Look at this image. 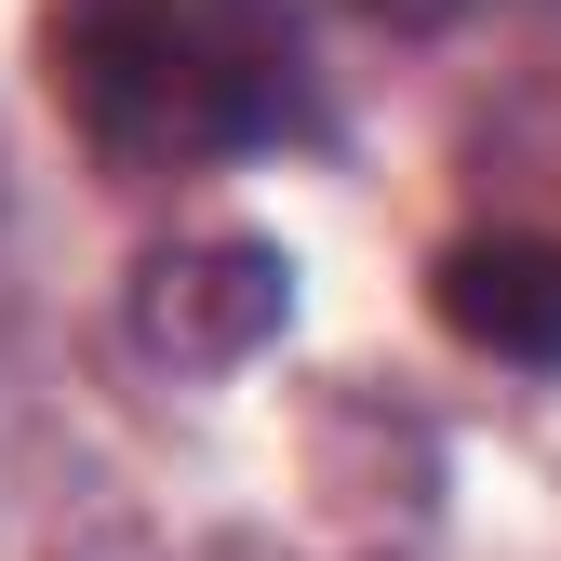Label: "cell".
I'll use <instances>...</instances> for the list:
<instances>
[{"label": "cell", "instance_id": "3", "mask_svg": "<svg viewBox=\"0 0 561 561\" xmlns=\"http://www.w3.org/2000/svg\"><path fill=\"white\" fill-rule=\"evenodd\" d=\"M442 321L495 362H561V241H468L442 254Z\"/></svg>", "mask_w": 561, "mask_h": 561}, {"label": "cell", "instance_id": "1", "mask_svg": "<svg viewBox=\"0 0 561 561\" xmlns=\"http://www.w3.org/2000/svg\"><path fill=\"white\" fill-rule=\"evenodd\" d=\"M54 94L107 161H241L308 134V41L280 0H54Z\"/></svg>", "mask_w": 561, "mask_h": 561}, {"label": "cell", "instance_id": "2", "mask_svg": "<svg viewBox=\"0 0 561 561\" xmlns=\"http://www.w3.org/2000/svg\"><path fill=\"white\" fill-rule=\"evenodd\" d=\"M280 308H295V267L267 241H201V254L148 267V334L187 347V362H241L254 334H280Z\"/></svg>", "mask_w": 561, "mask_h": 561}]
</instances>
